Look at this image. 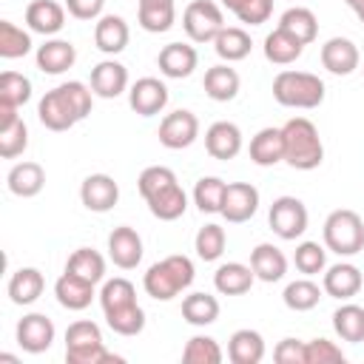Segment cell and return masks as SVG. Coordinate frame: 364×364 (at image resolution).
<instances>
[{
	"mask_svg": "<svg viewBox=\"0 0 364 364\" xmlns=\"http://www.w3.org/2000/svg\"><path fill=\"white\" fill-rule=\"evenodd\" d=\"M91 94L94 91L80 80L63 82L46 91V97L37 105V117L48 131H68L91 114Z\"/></svg>",
	"mask_w": 364,
	"mask_h": 364,
	"instance_id": "cell-1",
	"label": "cell"
},
{
	"mask_svg": "<svg viewBox=\"0 0 364 364\" xmlns=\"http://www.w3.org/2000/svg\"><path fill=\"white\" fill-rule=\"evenodd\" d=\"M284 136V162L296 171H313L324 159V145L318 128L307 117H293L282 125Z\"/></svg>",
	"mask_w": 364,
	"mask_h": 364,
	"instance_id": "cell-2",
	"label": "cell"
},
{
	"mask_svg": "<svg viewBox=\"0 0 364 364\" xmlns=\"http://www.w3.org/2000/svg\"><path fill=\"white\" fill-rule=\"evenodd\" d=\"M193 262L182 253H173V256H165L162 262L151 264L142 276V287L151 299L156 301H171L173 296H179L182 290H188L193 284Z\"/></svg>",
	"mask_w": 364,
	"mask_h": 364,
	"instance_id": "cell-3",
	"label": "cell"
},
{
	"mask_svg": "<svg viewBox=\"0 0 364 364\" xmlns=\"http://www.w3.org/2000/svg\"><path fill=\"white\" fill-rule=\"evenodd\" d=\"M273 100L284 108H318L324 102V82L310 71H279L273 80Z\"/></svg>",
	"mask_w": 364,
	"mask_h": 364,
	"instance_id": "cell-4",
	"label": "cell"
},
{
	"mask_svg": "<svg viewBox=\"0 0 364 364\" xmlns=\"http://www.w3.org/2000/svg\"><path fill=\"white\" fill-rule=\"evenodd\" d=\"M324 245L338 256H355L364 250V222L355 210L338 208L324 219Z\"/></svg>",
	"mask_w": 364,
	"mask_h": 364,
	"instance_id": "cell-5",
	"label": "cell"
},
{
	"mask_svg": "<svg viewBox=\"0 0 364 364\" xmlns=\"http://www.w3.org/2000/svg\"><path fill=\"white\" fill-rule=\"evenodd\" d=\"M182 28L193 43H213L225 28L222 9L213 0H191L182 11Z\"/></svg>",
	"mask_w": 364,
	"mask_h": 364,
	"instance_id": "cell-6",
	"label": "cell"
},
{
	"mask_svg": "<svg viewBox=\"0 0 364 364\" xmlns=\"http://www.w3.org/2000/svg\"><path fill=\"white\" fill-rule=\"evenodd\" d=\"M267 222H270V228H273V233L279 239L293 242V239H299L307 230V208L296 196H279L270 205Z\"/></svg>",
	"mask_w": 364,
	"mask_h": 364,
	"instance_id": "cell-7",
	"label": "cell"
},
{
	"mask_svg": "<svg viewBox=\"0 0 364 364\" xmlns=\"http://www.w3.org/2000/svg\"><path fill=\"white\" fill-rule=\"evenodd\" d=\"M156 136H159V142H162L165 148L182 151V148H188V145L196 142V136H199V119H196V114L188 111V108L171 111V114H165V119L159 122Z\"/></svg>",
	"mask_w": 364,
	"mask_h": 364,
	"instance_id": "cell-8",
	"label": "cell"
},
{
	"mask_svg": "<svg viewBox=\"0 0 364 364\" xmlns=\"http://www.w3.org/2000/svg\"><path fill=\"white\" fill-rule=\"evenodd\" d=\"M259 210V191L250 182H230L225 191V202H222V216L230 225H242L247 219H253Z\"/></svg>",
	"mask_w": 364,
	"mask_h": 364,
	"instance_id": "cell-9",
	"label": "cell"
},
{
	"mask_svg": "<svg viewBox=\"0 0 364 364\" xmlns=\"http://www.w3.org/2000/svg\"><path fill=\"white\" fill-rule=\"evenodd\" d=\"M54 341V321L46 313H28L17 321V344L26 353H46Z\"/></svg>",
	"mask_w": 364,
	"mask_h": 364,
	"instance_id": "cell-10",
	"label": "cell"
},
{
	"mask_svg": "<svg viewBox=\"0 0 364 364\" xmlns=\"http://www.w3.org/2000/svg\"><path fill=\"white\" fill-rule=\"evenodd\" d=\"M128 105L139 117H154L168 105V85L156 77H142L128 91Z\"/></svg>",
	"mask_w": 364,
	"mask_h": 364,
	"instance_id": "cell-11",
	"label": "cell"
},
{
	"mask_svg": "<svg viewBox=\"0 0 364 364\" xmlns=\"http://www.w3.org/2000/svg\"><path fill=\"white\" fill-rule=\"evenodd\" d=\"M108 256L119 270H134L142 262V236L128 225L114 228L108 236Z\"/></svg>",
	"mask_w": 364,
	"mask_h": 364,
	"instance_id": "cell-12",
	"label": "cell"
},
{
	"mask_svg": "<svg viewBox=\"0 0 364 364\" xmlns=\"http://www.w3.org/2000/svg\"><path fill=\"white\" fill-rule=\"evenodd\" d=\"M80 199H82V205H85L88 210L105 213V210H111V208L117 205V199H119V185H117L114 176H108V173H91V176H85L82 185H80Z\"/></svg>",
	"mask_w": 364,
	"mask_h": 364,
	"instance_id": "cell-13",
	"label": "cell"
},
{
	"mask_svg": "<svg viewBox=\"0 0 364 364\" xmlns=\"http://www.w3.org/2000/svg\"><path fill=\"white\" fill-rule=\"evenodd\" d=\"M358 63H361V54H358L355 43L347 40V37H330V40L321 46V65H324L330 74H336V77L353 74V71L358 68Z\"/></svg>",
	"mask_w": 364,
	"mask_h": 364,
	"instance_id": "cell-14",
	"label": "cell"
},
{
	"mask_svg": "<svg viewBox=\"0 0 364 364\" xmlns=\"http://www.w3.org/2000/svg\"><path fill=\"white\" fill-rule=\"evenodd\" d=\"M361 284H364L361 270H358L355 264H350V262H338V264L327 267L324 282H321V290H324L327 296L338 299V301H347V299L358 296Z\"/></svg>",
	"mask_w": 364,
	"mask_h": 364,
	"instance_id": "cell-15",
	"label": "cell"
},
{
	"mask_svg": "<svg viewBox=\"0 0 364 364\" xmlns=\"http://www.w3.org/2000/svg\"><path fill=\"white\" fill-rule=\"evenodd\" d=\"M128 88V68L117 60H102L91 68V91L102 100H114Z\"/></svg>",
	"mask_w": 364,
	"mask_h": 364,
	"instance_id": "cell-16",
	"label": "cell"
},
{
	"mask_svg": "<svg viewBox=\"0 0 364 364\" xmlns=\"http://www.w3.org/2000/svg\"><path fill=\"white\" fill-rule=\"evenodd\" d=\"M205 151L213 159H233L242 151V131L236 122L219 119L205 131Z\"/></svg>",
	"mask_w": 364,
	"mask_h": 364,
	"instance_id": "cell-17",
	"label": "cell"
},
{
	"mask_svg": "<svg viewBox=\"0 0 364 364\" xmlns=\"http://www.w3.org/2000/svg\"><path fill=\"white\" fill-rule=\"evenodd\" d=\"M196 63H199V54H196V48L188 46V43H168V46L159 51V57H156L159 71H162L165 77H171V80L191 77L193 68H196Z\"/></svg>",
	"mask_w": 364,
	"mask_h": 364,
	"instance_id": "cell-18",
	"label": "cell"
},
{
	"mask_svg": "<svg viewBox=\"0 0 364 364\" xmlns=\"http://www.w3.org/2000/svg\"><path fill=\"white\" fill-rule=\"evenodd\" d=\"M26 26L34 34H57L65 26V9L57 0H31L26 9Z\"/></svg>",
	"mask_w": 364,
	"mask_h": 364,
	"instance_id": "cell-19",
	"label": "cell"
},
{
	"mask_svg": "<svg viewBox=\"0 0 364 364\" xmlns=\"http://www.w3.org/2000/svg\"><path fill=\"white\" fill-rule=\"evenodd\" d=\"M250 267H253L256 279L273 284V282L284 279V273H287V256H284L276 245L262 242V245H256V247L250 250Z\"/></svg>",
	"mask_w": 364,
	"mask_h": 364,
	"instance_id": "cell-20",
	"label": "cell"
},
{
	"mask_svg": "<svg viewBox=\"0 0 364 364\" xmlns=\"http://www.w3.org/2000/svg\"><path fill=\"white\" fill-rule=\"evenodd\" d=\"M131 40V31H128V23L119 17V14H102L97 20V28H94V43L102 54H119L125 51Z\"/></svg>",
	"mask_w": 364,
	"mask_h": 364,
	"instance_id": "cell-21",
	"label": "cell"
},
{
	"mask_svg": "<svg viewBox=\"0 0 364 364\" xmlns=\"http://www.w3.org/2000/svg\"><path fill=\"white\" fill-rule=\"evenodd\" d=\"M253 282H256L253 267H247L242 262H225L213 273V287L222 296H242V293H247L253 287Z\"/></svg>",
	"mask_w": 364,
	"mask_h": 364,
	"instance_id": "cell-22",
	"label": "cell"
},
{
	"mask_svg": "<svg viewBox=\"0 0 364 364\" xmlns=\"http://www.w3.org/2000/svg\"><path fill=\"white\" fill-rule=\"evenodd\" d=\"M6 290H9V299H11L14 304L26 307V304H34V301L43 296L46 279H43V273H40L37 267H20V270L11 273Z\"/></svg>",
	"mask_w": 364,
	"mask_h": 364,
	"instance_id": "cell-23",
	"label": "cell"
},
{
	"mask_svg": "<svg viewBox=\"0 0 364 364\" xmlns=\"http://www.w3.org/2000/svg\"><path fill=\"white\" fill-rule=\"evenodd\" d=\"M54 296L57 301L65 307V310H85L94 299V284L74 276V273H63L57 282H54Z\"/></svg>",
	"mask_w": 364,
	"mask_h": 364,
	"instance_id": "cell-24",
	"label": "cell"
},
{
	"mask_svg": "<svg viewBox=\"0 0 364 364\" xmlns=\"http://www.w3.org/2000/svg\"><path fill=\"white\" fill-rule=\"evenodd\" d=\"M250 159L259 168H270V165L284 162V136H282V128H262L250 139Z\"/></svg>",
	"mask_w": 364,
	"mask_h": 364,
	"instance_id": "cell-25",
	"label": "cell"
},
{
	"mask_svg": "<svg viewBox=\"0 0 364 364\" xmlns=\"http://www.w3.org/2000/svg\"><path fill=\"white\" fill-rule=\"evenodd\" d=\"M6 185L14 196H23V199H31L43 191L46 185V171L40 162H17L9 176H6Z\"/></svg>",
	"mask_w": 364,
	"mask_h": 364,
	"instance_id": "cell-26",
	"label": "cell"
},
{
	"mask_svg": "<svg viewBox=\"0 0 364 364\" xmlns=\"http://www.w3.org/2000/svg\"><path fill=\"white\" fill-rule=\"evenodd\" d=\"M77 60V48L68 40H46L37 48V68L43 74H63L74 65Z\"/></svg>",
	"mask_w": 364,
	"mask_h": 364,
	"instance_id": "cell-27",
	"label": "cell"
},
{
	"mask_svg": "<svg viewBox=\"0 0 364 364\" xmlns=\"http://www.w3.org/2000/svg\"><path fill=\"white\" fill-rule=\"evenodd\" d=\"M202 85H205V94H208L210 100L228 102V100H233V97L239 94L242 80H239L236 68H230L228 63H219V65H210V68L205 71Z\"/></svg>",
	"mask_w": 364,
	"mask_h": 364,
	"instance_id": "cell-28",
	"label": "cell"
},
{
	"mask_svg": "<svg viewBox=\"0 0 364 364\" xmlns=\"http://www.w3.org/2000/svg\"><path fill=\"white\" fill-rule=\"evenodd\" d=\"M228 358L233 364H259L264 358V338L262 333L245 327V330H236L228 341Z\"/></svg>",
	"mask_w": 364,
	"mask_h": 364,
	"instance_id": "cell-29",
	"label": "cell"
},
{
	"mask_svg": "<svg viewBox=\"0 0 364 364\" xmlns=\"http://www.w3.org/2000/svg\"><path fill=\"white\" fill-rule=\"evenodd\" d=\"M145 202H148V210H151L159 222H173V219H179V216L188 210V193L182 191L179 182L168 185L165 191L154 193V196L145 199Z\"/></svg>",
	"mask_w": 364,
	"mask_h": 364,
	"instance_id": "cell-30",
	"label": "cell"
},
{
	"mask_svg": "<svg viewBox=\"0 0 364 364\" xmlns=\"http://www.w3.org/2000/svg\"><path fill=\"white\" fill-rule=\"evenodd\" d=\"M264 57L270 60V63H276V65H290V63H296L299 57H301V51H304V43H299L293 34H287L284 28H273L267 37H264Z\"/></svg>",
	"mask_w": 364,
	"mask_h": 364,
	"instance_id": "cell-31",
	"label": "cell"
},
{
	"mask_svg": "<svg viewBox=\"0 0 364 364\" xmlns=\"http://www.w3.org/2000/svg\"><path fill=\"white\" fill-rule=\"evenodd\" d=\"M136 17H139V26L151 34H162L173 26L176 20V6L173 0H151V3H136Z\"/></svg>",
	"mask_w": 364,
	"mask_h": 364,
	"instance_id": "cell-32",
	"label": "cell"
},
{
	"mask_svg": "<svg viewBox=\"0 0 364 364\" xmlns=\"http://www.w3.org/2000/svg\"><path fill=\"white\" fill-rule=\"evenodd\" d=\"M279 28H284L287 34H293L299 43H313L316 40V34H318V20H316V14L310 11V9H304V6H293V9H287L282 17H279Z\"/></svg>",
	"mask_w": 364,
	"mask_h": 364,
	"instance_id": "cell-33",
	"label": "cell"
},
{
	"mask_svg": "<svg viewBox=\"0 0 364 364\" xmlns=\"http://www.w3.org/2000/svg\"><path fill=\"white\" fill-rule=\"evenodd\" d=\"M182 318L193 327H208L219 318V301L210 293H191L182 299Z\"/></svg>",
	"mask_w": 364,
	"mask_h": 364,
	"instance_id": "cell-34",
	"label": "cell"
},
{
	"mask_svg": "<svg viewBox=\"0 0 364 364\" xmlns=\"http://www.w3.org/2000/svg\"><path fill=\"white\" fill-rule=\"evenodd\" d=\"M65 270L80 276V279H85V282H91V284H100L105 279V259L97 250H91V247H77L68 256Z\"/></svg>",
	"mask_w": 364,
	"mask_h": 364,
	"instance_id": "cell-35",
	"label": "cell"
},
{
	"mask_svg": "<svg viewBox=\"0 0 364 364\" xmlns=\"http://www.w3.org/2000/svg\"><path fill=\"white\" fill-rule=\"evenodd\" d=\"M213 48H216V54H219L225 63H236V60H245V57L250 54L253 43H250V34H247L245 28L230 26V28H222V31L216 34Z\"/></svg>",
	"mask_w": 364,
	"mask_h": 364,
	"instance_id": "cell-36",
	"label": "cell"
},
{
	"mask_svg": "<svg viewBox=\"0 0 364 364\" xmlns=\"http://www.w3.org/2000/svg\"><path fill=\"white\" fill-rule=\"evenodd\" d=\"M333 330L338 333L341 341H350V344L364 341V307H358V304H341L333 313Z\"/></svg>",
	"mask_w": 364,
	"mask_h": 364,
	"instance_id": "cell-37",
	"label": "cell"
},
{
	"mask_svg": "<svg viewBox=\"0 0 364 364\" xmlns=\"http://www.w3.org/2000/svg\"><path fill=\"white\" fill-rule=\"evenodd\" d=\"M225 191H228V182H222L219 176H202L193 188V205L202 213H219L225 202Z\"/></svg>",
	"mask_w": 364,
	"mask_h": 364,
	"instance_id": "cell-38",
	"label": "cell"
},
{
	"mask_svg": "<svg viewBox=\"0 0 364 364\" xmlns=\"http://www.w3.org/2000/svg\"><path fill=\"white\" fill-rule=\"evenodd\" d=\"M105 321L114 333L119 336H139L145 330V310L134 301V304H125V307H117V310H108L105 313Z\"/></svg>",
	"mask_w": 364,
	"mask_h": 364,
	"instance_id": "cell-39",
	"label": "cell"
},
{
	"mask_svg": "<svg viewBox=\"0 0 364 364\" xmlns=\"http://www.w3.org/2000/svg\"><path fill=\"white\" fill-rule=\"evenodd\" d=\"M282 299H284V304H287L290 310L304 313V310H313V307L318 304L321 287H318L316 282H310V279H296V282H290V284L284 287Z\"/></svg>",
	"mask_w": 364,
	"mask_h": 364,
	"instance_id": "cell-40",
	"label": "cell"
},
{
	"mask_svg": "<svg viewBox=\"0 0 364 364\" xmlns=\"http://www.w3.org/2000/svg\"><path fill=\"white\" fill-rule=\"evenodd\" d=\"M31 51V34L14 26L11 20H0V57L17 60Z\"/></svg>",
	"mask_w": 364,
	"mask_h": 364,
	"instance_id": "cell-41",
	"label": "cell"
},
{
	"mask_svg": "<svg viewBox=\"0 0 364 364\" xmlns=\"http://www.w3.org/2000/svg\"><path fill=\"white\" fill-rule=\"evenodd\" d=\"M225 245H228V236H225V228L222 225H205L199 228L196 239H193V247H196V256L202 262H216L222 253H225Z\"/></svg>",
	"mask_w": 364,
	"mask_h": 364,
	"instance_id": "cell-42",
	"label": "cell"
},
{
	"mask_svg": "<svg viewBox=\"0 0 364 364\" xmlns=\"http://www.w3.org/2000/svg\"><path fill=\"white\" fill-rule=\"evenodd\" d=\"M136 301V287L122 279V276H114L102 284L100 290V304H102V313L108 310H117V307H125V304H134Z\"/></svg>",
	"mask_w": 364,
	"mask_h": 364,
	"instance_id": "cell-43",
	"label": "cell"
},
{
	"mask_svg": "<svg viewBox=\"0 0 364 364\" xmlns=\"http://www.w3.org/2000/svg\"><path fill=\"white\" fill-rule=\"evenodd\" d=\"M182 361L185 364H219L222 347L210 336H193V338H188V344L182 350Z\"/></svg>",
	"mask_w": 364,
	"mask_h": 364,
	"instance_id": "cell-44",
	"label": "cell"
},
{
	"mask_svg": "<svg viewBox=\"0 0 364 364\" xmlns=\"http://www.w3.org/2000/svg\"><path fill=\"white\" fill-rule=\"evenodd\" d=\"M28 100H31V80L17 71H3L0 74V102L20 108Z\"/></svg>",
	"mask_w": 364,
	"mask_h": 364,
	"instance_id": "cell-45",
	"label": "cell"
},
{
	"mask_svg": "<svg viewBox=\"0 0 364 364\" xmlns=\"http://www.w3.org/2000/svg\"><path fill=\"white\" fill-rule=\"evenodd\" d=\"M28 148V128L23 122V117L6 128H0V156L3 159H14Z\"/></svg>",
	"mask_w": 364,
	"mask_h": 364,
	"instance_id": "cell-46",
	"label": "cell"
},
{
	"mask_svg": "<svg viewBox=\"0 0 364 364\" xmlns=\"http://www.w3.org/2000/svg\"><path fill=\"white\" fill-rule=\"evenodd\" d=\"M293 262H296V270H299V273H304V276H316V273L324 270L327 256H324V247H321L318 242H301V245H296Z\"/></svg>",
	"mask_w": 364,
	"mask_h": 364,
	"instance_id": "cell-47",
	"label": "cell"
},
{
	"mask_svg": "<svg viewBox=\"0 0 364 364\" xmlns=\"http://www.w3.org/2000/svg\"><path fill=\"white\" fill-rule=\"evenodd\" d=\"M173 182H176V173H173L171 168H165V165H151V168H145V171L139 173L136 188H139L142 199H151L154 193L165 191V188L173 185Z\"/></svg>",
	"mask_w": 364,
	"mask_h": 364,
	"instance_id": "cell-48",
	"label": "cell"
},
{
	"mask_svg": "<svg viewBox=\"0 0 364 364\" xmlns=\"http://www.w3.org/2000/svg\"><path fill=\"white\" fill-rule=\"evenodd\" d=\"M304 364H344V353L330 338L304 341Z\"/></svg>",
	"mask_w": 364,
	"mask_h": 364,
	"instance_id": "cell-49",
	"label": "cell"
},
{
	"mask_svg": "<svg viewBox=\"0 0 364 364\" xmlns=\"http://www.w3.org/2000/svg\"><path fill=\"white\" fill-rule=\"evenodd\" d=\"M91 344H102V330L94 321H74L65 330V350H80V347H91Z\"/></svg>",
	"mask_w": 364,
	"mask_h": 364,
	"instance_id": "cell-50",
	"label": "cell"
},
{
	"mask_svg": "<svg viewBox=\"0 0 364 364\" xmlns=\"http://www.w3.org/2000/svg\"><path fill=\"white\" fill-rule=\"evenodd\" d=\"M65 361L68 364H105V361H122V358L105 350V344H91L80 350H65Z\"/></svg>",
	"mask_w": 364,
	"mask_h": 364,
	"instance_id": "cell-51",
	"label": "cell"
},
{
	"mask_svg": "<svg viewBox=\"0 0 364 364\" xmlns=\"http://www.w3.org/2000/svg\"><path fill=\"white\" fill-rule=\"evenodd\" d=\"M245 26H262L273 14V0H242V6L233 11Z\"/></svg>",
	"mask_w": 364,
	"mask_h": 364,
	"instance_id": "cell-52",
	"label": "cell"
},
{
	"mask_svg": "<svg viewBox=\"0 0 364 364\" xmlns=\"http://www.w3.org/2000/svg\"><path fill=\"white\" fill-rule=\"evenodd\" d=\"M276 364H304V341L299 338H282L273 350Z\"/></svg>",
	"mask_w": 364,
	"mask_h": 364,
	"instance_id": "cell-53",
	"label": "cell"
},
{
	"mask_svg": "<svg viewBox=\"0 0 364 364\" xmlns=\"http://www.w3.org/2000/svg\"><path fill=\"white\" fill-rule=\"evenodd\" d=\"M105 0H65V9L77 20H97L102 14Z\"/></svg>",
	"mask_w": 364,
	"mask_h": 364,
	"instance_id": "cell-54",
	"label": "cell"
},
{
	"mask_svg": "<svg viewBox=\"0 0 364 364\" xmlns=\"http://www.w3.org/2000/svg\"><path fill=\"white\" fill-rule=\"evenodd\" d=\"M17 119H20L17 108H14V105H6V102H0V128L11 125V122H17Z\"/></svg>",
	"mask_w": 364,
	"mask_h": 364,
	"instance_id": "cell-55",
	"label": "cell"
},
{
	"mask_svg": "<svg viewBox=\"0 0 364 364\" xmlns=\"http://www.w3.org/2000/svg\"><path fill=\"white\" fill-rule=\"evenodd\" d=\"M344 3H347V6L353 9V14H355V17L364 23V0H344Z\"/></svg>",
	"mask_w": 364,
	"mask_h": 364,
	"instance_id": "cell-56",
	"label": "cell"
},
{
	"mask_svg": "<svg viewBox=\"0 0 364 364\" xmlns=\"http://www.w3.org/2000/svg\"><path fill=\"white\" fill-rule=\"evenodd\" d=\"M222 6H225V9H230V11H236V9L242 6V0H222Z\"/></svg>",
	"mask_w": 364,
	"mask_h": 364,
	"instance_id": "cell-57",
	"label": "cell"
},
{
	"mask_svg": "<svg viewBox=\"0 0 364 364\" xmlns=\"http://www.w3.org/2000/svg\"><path fill=\"white\" fill-rule=\"evenodd\" d=\"M136 3H151V0H136Z\"/></svg>",
	"mask_w": 364,
	"mask_h": 364,
	"instance_id": "cell-58",
	"label": "cell"
},
{
	"mask_svg": "<svg viewBox=\"0 0 364 364\" xmlns=\"http://www.w3.org/2000/svg\"><path fill=\"white\" fill-rule=\"evenodd\" d=\"M361 71H364V68H361Z\"/></svg>",
	"mask_w": 364,
	"mask_h": 364,
	"instance_id": "cell-59",
	"label": "cell"
}]
</instances>
